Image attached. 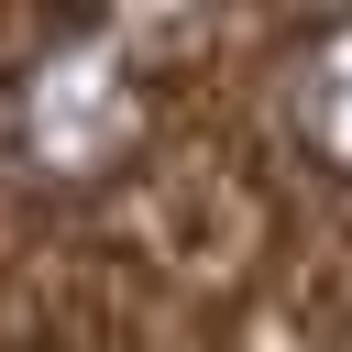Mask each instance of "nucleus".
Here are the masks:
<instances>
[{
  "mask_svg": "<svg viewBox=\"0 0 352 352\" xmlns=\"http://www.w3.org/2000/svg\"><path fill=\"white\" fill-rule=\"evenodd\" d=\"M121 143H132V88L110 77V55L66 44V55L22 88V154H33L44 176H99Z\"/></svg>",
  "mask_w": 352,
  "mask_h": 352,
  "instance_id": "f257e3e1",
  "label": "nucleus"
},
{
  "mask_svg": "<svg viewBox=\"0 0 352 352\" xmlns=\"http://www.w3.org/2000/svg\"><path fill=\"white\" fill-rule=\"evenodd\" d=\"M275 110H286L308 165L352 176V22H319L275 55Z\"/></svg>",
  "mask_w": 352,
  "mask_h": 352,
  "instance_id": "f03ea898",
  "label": "nucleus"
}]
</instances>
